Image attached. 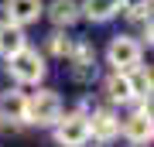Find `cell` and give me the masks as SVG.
Returning a JSON list of instances; mask_svg holds the SVG:
<instances>
[{
	"label": "cell",
	"instance_id": "obj_1",
	"mask_svg": "<svg viewBox=\"0 0 154 147\" xmlns=\"http://www.w3.org/2000/svg\"><path fill=\"white\" fill-rule=\"evenodd\" d=\"M62 113H65V109H62V96L55 89H38V93H31L24 99V123L55 127Z\"/></svg>",
	"mask_w": 154,
	"mask_h": 147
},
{
	"label": "cell",
	"instance_id": "obj_2",
	"mask_svg": "<svg viewBox=\"0 0 154 147\" xmlns=\"http://www.w3.org/2000/svg\"><path fill=\"white\" fill-rule=\"evenodd\" d=\"M45 72H48L45 55L38 48H31V44H24L21 51H14L11 58H7V75L14 82H21V86H38L45 79Z\"/></svg>",
	"mask_w": 154,
	"mask_h": 147
},
{
	"label": "cell",
	"instance_id": "obj_3",
	"mask_svg": "<svg viewBox=\"0 0 154 147\" xmlns=\"http://www.w3.org/2000/svg\"><path fill=\"white\" fill-rule=\"evenodd\" d=\"M140 58H144V48L130 34H116L110 41V48H106V62L113 65V72H134L140 65Z\"/></svg>",
	"mask_w": 154,
	"mask_h": 147
},
{
	"label": "cell",
	"instance_id": "obj_4",
	"mask_svg": "<svg viewBox=\"0 0 154 147\" xmlns=\"http://www.w3.org/2000/svg\"><path fill=\"white\" fill-rule=\"evenodd\" d=\"M58 147H86L89 144V116L86 113H62L55 123Z\"/></svg>",
	"mask_w": 154,
	"mask_h": 147
},
{
	"label": "cell",
	"instance_id": "obj_5",
	"mask_svg": "<svg viewBox=\"0 0 154 147\" xmlns=\"http://www.w3.org/2000/svg\"><path fill=\"white\" fill-rule=\"evenodd\" d=\"M116 137H120V116L113 109H93V116H89V140L113 144Z\"/></svg>",
	"mask_w": 154,
	"mask_h": 147
},
{
	"label": "cell",
	"instance_id": "obj_6",
	"mask_svg": "<svg viewBox=\"0 0 154 147\" xmlns=\"http://www.w3.org/2000/svg\"><path fill=\"white\" fill-rule=\"evenodd\" d=\"M4 14H7L11 24L28 27V24H34L45 14V4H41V0H4Z\"/></svg>",
	"mask_w": 154,
	"mask_h": 147
},
{
	"label": "cell",
	"instance_id": "obj_7",
	"mask_svg": "<svg viewBox=\"0 0 154 147\" xmlns=\"http://www.w3.org/2000/svg\"><path fill=\"white\" fill-rule=\"evenodd\" d=\"M120 133H123L134 147H147L151 137H154V123H151V116H144V113H130V116L120 123Z\"/></svg>",
	"mask_w": 154,
	"mask_h": 147
},
{
	"label": "cell",
	"instance_id": "obj_8",
	"mask_svg": "<svg viewBox=\"0 0 154 147\" xmlns=\"http://www.w3.org/2000/svg\"><path fill=\"white\" fill-rule=\"evenodd\" d=\"M106 99L116 106H127V103H134L137 99V89H134V82L127 72H113L110 79H106Z\"/></svg>",
	"mask_w": 154,
	"mask_h": 147
},
{
	"label": "cell",
	"instance_id": "obj_9",
	"mask_svg": "<svg viewBox=\"0 0 154 147\" xmlns=\"http://www.w3.org/2000/svg\"><path fill=\"white\" fill-rule=\"evenodd\" d=\"M45 14H48V21L55 27H72L79 17H82V11H79L75 0H51V4L45 7Z\"/></svg>",
	"mask_w": 154,
	"mask_h": 147
},
{
	"label": "cell",
	"instance_id": "obj_10",
	"mask_svg": "<svg viewBox=\"0 0 154 147\" xmlns=\"http://www.w3.org/2000/svg\"><path fill=\"white\" fill-rule=\"evenodd\" d=\"M79 11L93 24H106L120 14V0H86V4H79Z\"/></svg>",
	"mask_w": 154,
	"mask_h": 147
},
{
	"label": "cell",
	"instance_id": "obj_11",
	"mask_svg": "<svg viewBox=\"0 0 154 147\" xmlns=\"http://www.w3.org/2000/svg\"><path fill=\"white\" fill-rule=\"evenodd\" d=\"M24 44H28L24 27H17V24H11V21H0V55H4V58H11V55L21 51Z\"/></svg>",
	"mask_w": 154,
	"mask_h": 147
},
{
	"label": "cell",
	"instance_id": "obj_12",
	"mask_svg": "<svg viewBox=\"0 0 154 147\" xmlns=\"http://www.w3.org/2000/svg\"><path fill=\"white\" fill-rule=\"evenodd\" d=\"M24 93H17V89H7V93H0V123L4 120H14V123H24Z\"/></svg>",
	"mask_w": 154,
	"mask_h": 147
},
{
	"label": "cell",
	"instance_id": "obj_13",
	"mask_svg": "<svg viewBox=\"0 0 154 147\" xmlns=\"http://www.w3.org/2000/svg\"><path fill=\"white\" fill-rule=\"evenodd\" d=\"M72 44H75V41H72L69 34L55 31V34H51V38H48V51L55 55V58H69V55H72Z\"/></svg>",
	"mask_w": 154,
	"mask_h": 147
}]
</instances>
